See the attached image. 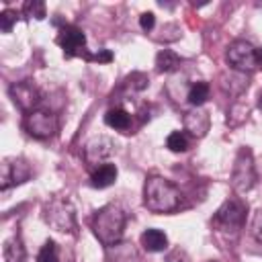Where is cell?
<instances>
[{
    "label": "cell",
    "instance_id": "obj_1",
    "mask_svg": "<svg viewBox=\"0 0 262 262\" xmlns=\"http://www.w3.org/2000/svg\"><path fill=\"white\" fill-rule=\"evenodd\" d=\"M125 225H127V211L119 203H106L92 215L90 221L96 239L104 248H111L123 239Z\"/></svg>",
    "mask_w": 262,
    "mask_h": 262
},
{
    "label": "cell",
    "instance_id": "obj_2",
    "mask_svg": "<svg viewBox=\"0 0 262 262\" xmlns=\"http://www.w3.org/2000/svg\"><path fill=\"white\" fill-rule=\"evenodd\" d=\"M143 207L158 215L176 211L180 207L178 186L164 176H158V174L147 176L143 184Z\"/></svg>",
    "mask_w": 262,
    "mask_h": 262
},
{
    "label": "cell",
    "instance_id": "obj_3",
    "mask_svg": "<svg viewBox=\"0 0 262 262\" xmlns=\"http://www.w3.org/2000/svg\"><path fill=\"white\" fill-rule=\"evenodd\" d=\"M43 219L47 225H51L57 231L76 229V209L66 196H53L43 209Z\"/></svg>",
    "mask_w": 262,
    "mask_h": 262
},
{
    "label": "cell",
    "instance_id": "obj_4",
    "mask_svg": "<svg viewBox=\"0 0 262 262\" xmlns=\"http://www.w3.org/2000/svg\"><path fill=\"white\" fill-rule=\"evenodd\" d=\"M23 127L35 139H51L59 131V119L49 108H35L25 115Z\"/></svg>",
    "mask_w": 262,
    "mask_h": 262
},
{
    "label": "cell",
    "instance_id": "obj_5",
    "mask_svg": "<svg viewBox=\"0 0 262 262\" xmlns=\"http://www.w3.org/2000/svg\"><path fill=\"white\" fill-rule=\"evenodd\" d=\"M256 164L250 147H242L235 156L231 170V186L235 192H248L256 184Z\"/></svg>",
    "mask_w": 262,
    "mask_h": 262
},
{
    "label": "cell",
    "instance_id": "obj_6",
    "mask_svg": "<svg viewBox=\"0 0 262 262\" xmlns=\"http://www.w3.org/2000/svg\"><path fill=\"white\" fill-rule=\"evenodd\" d=\"M246 215H248V207L242 199L237 196H229L221 203V207L217 209L215 217H213V223L219 227V229H225V231H237L244 227L246 223Z\"/></svg>",
    "mask_w": 262,
    "mask_h": 262
},
{
    "label": "cell",
    "instance_id": "obj_7",
    "mask_svg": "<svg viewBox=\"0 0 262 262\" xmlns=\"http://www.w3.org/2000/svg\"><path fill=\"white\" fill-rule=\"evenodd\" d=\"M55 43L63 49V55L68 59L72 57H78L82 55L84 59L90 57V53H86V35L80 27L76 25H70V23H63L57 31V37H55Z\"/></svg>",
    "mask_w": 262,
    "mask_h": 262
},
{
    "label": "cell",
    "instance_id": "obj_8",
    "mask_svg": "<svg viewBox=\"0 0 262 262\" xmlns=\"http://www.w3.org/2000/svg\"><path fill=\"white\" fill-rule=\"evenodd\" d=\"M225 59L227 63L239 72V74H246V72H254L258 68V61H256V47L244 39H235L229 43L227 47V53H225Z\"/></svg>",
    "mask_w": 262,
    "mask_h": 262
},
{
    "label": "cell",
    "instance_id": "obj_9",
    "mask_svg": "<svg viewBox=\"0 0 262 262\" xmlns=\"http://www.w3.org/2000/svg\"><path fill=\"white\" fill-rule=\"evenodd\" d=\"M8 94L12 98V102L27 115L35 108H39V102H41V92L37 88L35 82L31 80H23V82H16L8 88Z\"/></svg>",
    "mask_w": 262,
    "mask_h": 262
},
{
    "label": "cell",
    "instance_id": "obj_10",
    "mask_svg": "<svg viewBox=\"0 0 262 262\" xmlns=\"http://www.w3.org/2000/svg\"><path fill=\"white\" fill-rule=\"evenodd\" d=\"M31 178V166L27 164V160L23 158H8L2 162V172H0V180H2V190H8L14 184H23Z\"/></svg>",
    "mask_w": 262,
    "mask_h": 262
},
{
    "label": "cell",
    "instance_id": "obj_11",
    "mask_svg": "<svg viewBox=\"0 0 262 262\" xmlns=\"http://www.w3.org/2000/svg\"><path fill=\"white\" fill-rule=\"evenodd\" d=\"M113 151H115L113 139L106 135H96L84 145V160L90 166H100V164H106Z\"/></svg>",
    "mask_w": 262,
    "mask_h": 262
},
{
    "label": "cell",
    "instance_id": "obj_12",
    "mask_svg": "<svg viewBox=\"0 0 262 262\" xmlns=\"http://www.w3.org/2000/svg\"><path fill=\"white\" fill-rule=\"evenodd\" d=\"M209 129H211V117L205 108L192 106V111L184 113V131H188L192 137L201 139L209 133Z\"/></svg>",
    "mask_w": 262,
    "mask_h": 262
},
{
    "label": "cell",
    "instance_id": "obj_13",
    "mask_svg": "<svg viewBox=\"0 0 262 262\" xmlns=\"http://www.w3.org/2000/svg\"><path fill=\"white\" fill-rule=\"evenodd\" d=\"M106 262H141V258L131 242H119L106 248Z\"/></svg>",
    "mask_w": 262,
    "mask_h": 262
},
{
    "label": "cell",
    "instance_id": "obj_14",
    "mask_svg": "<svg viewBox=\"0 0 262 262\" xmlns=\"http://www.w3.org/2000/svg\"><path fill=\"white\" fill-rule=\"evenodd\" d=\"M117 174H119V172H117V166H115V164H111V162L100 164V166H96V168L92 170V174H90V184H92L94 188H106V186L115 184Z\"/></svg>",
    "mask_w": 262,
    "mask_h": 262
},
{
    "label": "cell",
    "instance_id": "obj_15",
    "mask_svg": "<svg viewBox=\"0 0 262 262\" xmlns=\"http://www.w3.org/2000/svg\"><path fill=\"white\" fill-rule=\"evenodd\" d=\"M139 242H141L143 250H147V252H151V254L164 252V250L168 248V237H166V233H164L162 229H154V227H151V229H145V231L141 233Z\"/></svg>",
    "mask_w": 262,
    "mask_h": 262
},
{
    "label": "cell",
    "instance_id": "obj_16",
    "mask_svg": "<svg viewBox=\"0 0 262 262\" xmlns=\"http://www.w3.org/2000/svg\"><path fill=\"white\" fill-rule=\"evenodd\" d=\"M104 123H106L111 129L129 131V129H131V115H129L123 106H115V108H108V111H106Z\"/></svg>",
    "mask_w": 262,
    "mask_h": 262
},
{
    "label": "cell",
    "instance_id": "obj_17",
    "mask_svg": "<svg viewBox=\"0 0 262 262\" xmlns=\"http://www.w3.org/2000/svg\"><path fill=\"white\" fill-rule=\"evenodd\" d=\"M180 63H182V59H180L172 49H162V51L156 55V70L162 72V74H168V72L178 70Z\"/></svg>",
    "mask_w": 262,
    "mask_h": 262
},
{
    "label": "cell",
    "instance_id": "obj_18",
    "mask_svg": "<svg viewBox=\"0 0 262 262\" xmlns=\"http://www.w3.org/2000/svg\"><path fill=\"white\" fill-rule=\"evenodd\" d=\"M27 252L20 242V237H12L4 244V262H25Z\"/></svg>",
    "mask_w": 262,
    "mask_h": 262
},
{
    "label": "cell",
    "instance_id": "obj_19",
    "mask_svg": "<svg viewBox=\"0 0 262 262\" xmlns=\"http://www.w3.org/2000/svg\"><path fill=\"white\" fill-rule=\"evenodd\" d=\"M209 84L207 82H194L190 88H188V94H186V100L192 104V106H203L209 98Z\"/></svg>",
    "mask_w": 262,
    "mask_h": 262
},
{
    "label": "cell",
    "instance_id": "obj_20",
    "mask_svg": "<svg viewBox=\"0 0 262 262\" xmlns=\"http://www.w3.org/2000/svg\"><path fill=\"white\" fill-rule=\"evenodd\" d=\"M248 115H250V106H248L246 102L237 100V102H233L231 108L227 111V125H229V127H239V125L248 119Z\"/></svg>",
    "mask_w": 262,
    "mask_h": 262
},
{
    "label": "cell",
    "instance_id": "obj_21",
    "mask_svg": "<svg viewBox=\"0 0 262 262\" xmlns=\"http://www.w3.org/2000/svg\"><path fill=\"white\" fill-rule=\"evenodd\" d=\"M166 147L174 154H182L190 147V139L184 131H172L168 137H166Z\"/></svg>",
    "mask_w": 262,
    "mask_h": 262
},
{
    "label": "cell",
    "instance_id": "obj_22",
    "mask_svg": "<svg viewBox=\"0 0 262 262\" xmlns=\"http://www.w3.org/2000/svg\"><path fill=\"white\" fill-rule=\"evenodd\" d=\"M37 262H59V250L53 239H47L41 246V250L37 254Z\"/></svg>",
    "mask_w": 262,
    "mask_h": 262
},
{
    "label": "cell",
    "instance_id": "obj_23",
    "mask_svg": "<svg viewBox=\"0 0 262 262\" xmlns=\"http://www.w3.org/2000/svg\"><path fill=\"white\" fill-rule=\"evenodd\" d=\"M147 84H149V78H147V74H143V72H133L131 76L125 78V88L135 90V92L145 90Z\"/></svg>",
    "mask_w": 262,
    "mask_h": 262
},
{
    "label": "cell",
    "instance_id": "obj_24",
    "mask_svg": "<svg viewBox=\"0 0 262 262\" xmlns=\"http://www.w3.org/2000/svg\"><path fill=\"white\" fill-rule=\"evenodd\" d=\"M23 12L25 16H35L37 20H43L47 16V10H45V2H39V0H29L23 4Z\"/></svg>",
    "mask_w": 262,
    "mask_h": 262
},
{
    "label": "cell",
    "instance_id": "obj_25",
    "mask_svg": "<svg viewBox=\"0 0 262 262\" xmlns=\"http://www.w3.org/2000/svg\"><path fill=\"white\" fill-rule=\"evenodd\" d=\"M16 18H18V12L16 10H10V8L2 10L0 12V31L2 33H10L12 31V25L16 23Z\"/></svg>",
    "mask_w": 262,
    "mask_h": 262
},
{
    "label": "cell",
    "instance_id": "obj_26",
    "mask_svg": "<svg viewBox=\"0 0 262 262\" xmlns=\"http://www.w3.org/2000/svg\"><path fill=\"white\" fill-rule=\"evenodd\" d=\"M154 25H156V14H154V12H141V16H139V27L147 33V31L154 29Z\"/></svg>",
    "mask_w": 262,
    "mask_h": 262
},
{
    "label": "cell",
    "instance_id": "obj_27",
    "mask_svg": "<svg viewBox=\"0 0 262 262\" xmlns=\"http://www.w3.org/2000/svg\"><path fill=\"white\" fill-rule=\"evenodd\" d=\"M166 262H188V256H186V252H184V250L174 248V250L166 256Z\"/></svg>",
    "mask_w": 262,
    "mask_h": 262
},
{
    "label": "cell",
    "instance_id": "obj_28",
    "mask_svg": "<svg viewBox=\"0 0 262 262\" xmlns=\"http://www.w3.org/2000/svg\"><path fill=\"white\" fill-rule=\"evenodd\" d=\"M252 231H254V235H256V239L262 244V209L256 213V217H254V223H252Z\"/></svg>",
    "mask_w": 262,
    "mask_h": 262
},
{
    "label": "cell",
    "instance_id": "obj_29",
    "mask_svg": "<svg viewBox=\"0 0 262 262\" xmlns=\"http://www.w3.org/2000/svg\"><path fill=\"white\" fill-rule=\"evenodd\" d=\"M111 59H113V53L108 49H100L96 55H90L88 57V61H98V63H108Z\"/></svg>",
    "mask_w": 262,
    "mask_h": 262
},
{
    "label": "cell",
    "instance_id": "obj_30",
    "mask_svg": "<svg viewBox=\"0 0 262 262\" xmlns=\"http://www.w3.org/2000/svg\"><path fill=\"white\" fill-rule=\"evenodd\" d=\"M256 61H258V68H262V49H256Z\"/></svg>",
    "mask_w": 262,
    "mask_h": 262
},
{
    "label": "cell",
    "instance_id": "obj_31",
    "mask_svg": "<svg viewBox=\"0 0 262 262\" xmlns=\"http://www.w3.org/2000/svg\"><path fill=\"white\" fill-rule=\"evenodd\" d=\"M258 106L262 108V90H260V94H258Z\"/></svg>",
    "mask_w": 262,
    "mask_h": 262
}]
</instances>
